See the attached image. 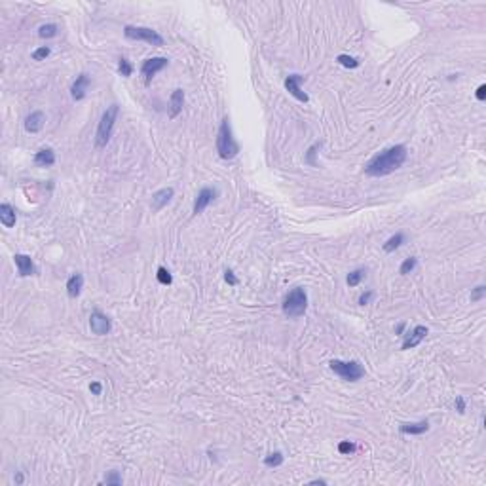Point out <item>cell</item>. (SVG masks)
<instances>
[{
  "mask_svg": "<svg viewBox=\"0 0 486 486\" xmlns=\"http://www.w3.org/2000/svg\"><path fill=\"white\" fill-rule=\"evenodd\" d=\"M216 152H218V156L222 160H234L235 156L239 154V144L234 139L232 126H230L228 118H224L220 127H218V133H216Z\"/></svg>",
  "mask_w": 486,
  "mask_h": 486,
  "instance_id": "cell-2",
  "label": "cell"
},
{
  "mask_svg": "<svg viewBox=\"0 0 486 486\" xmlns=\"http://www.w3.org/2000/svg\"><path fill=\"white\" fill-rule=\"evenodd\" d=\"M367 275V270H363V268H357V270L350 272L348 273V277H346V281H348V285L350 287H357L361 281H363V277Z\"/></svg>",
  "mask_w": 486,
  "mask_h": 486,
  "instance_id": "cell-22",
  "label": "cell"
},
{
  "mask_svg": "<svg viewBox=\"0 0 486 486\" xmlns=\"http://www.w3.org/2000/svg\"><path fill=\"white\" fill-rule=\"evenodd\" d=\"M342 67H346V69H357L359 67V61L355 59V57H350V55H338V59H336Z\"/></svg>",
  "mask_w": 486,
  "mask_h": 486,
  "instance_id": "cell-27",
  "label": "cell"
},
{
  "mask_svg": "<svg viewBox=\"0 0 486 486\" xmlns=\"http://www.w3.org/2000/svg\"><path fill=\"white\" fill-rule=\"evenodd\" d=\"M35 163L38 167H50L55 163V152L52 148H40L35 154Z\"/></svg>",
  "mask_w": 486,
  "mask_h": 486,
  "instance_id": "cell-20",
  "label": "cell"
},
{
  "mask_svg": "<svg viewBox=\"0 0 486 486\" xmlns=\"http://www.w3.org/2000/svg\"><path fill=\"white\" fill-rule=\"evenodd\" d=\"M477 99L479 101H485L486 99V86L483 84V86H479V90H477Z\"/></svg>",
  "mask_w": 486,
  "mask_h": 486,
  "instance_id": "cell-38",
  "label": "cell"
},
{
  "mask_svg": "<svg viewBox=\"0 0 486 486\" xmlns=\"http://www.w3.org/2000/svg\"><path fill=\"white\" fill-rule=\"evenodd\" d=\"M124 35L129 40H143V42H148L152 46H163V38L158 31L154 29H148V27H131V25H126L124 27Z\"/></svg>",
  "mask_w": 486,
  "mask_h": 486,
  "instance_id": "cell-6",
  "label": "cell"
},
{
  "mask_svg": "<svg viewBox=\"0 0 486 486\" xmlns=\"http://www.w3.org/2000/svg\"><path fill=\"white\" fill-rule=\"evenodd\" d=\"M156 277H158V281H160L162 285H171V281H173V277H171V272L167 270V268H163V266H160V268H158V273H156Z\"/></svg>",
  "mask_w": 486,
  "mask_h": 486,
  "instance_id": "cell-29",
  "label": "cell"
},
{
  "mask_svg": "<svg viewBox=\"0 0 486 486\" xmlns=\"http://www.w3.org/2000/svg\"><path fill=\"white\" fill-rule=\"evenodd\" d=\"M399 431L403 435H424L429 431V422L422 420V422H412V424H401Z\"/></svg>",
  "mask_w": 486,
  "mask_h": 486,
  "instance_id": "cell-15",
  "label": "cell"
},
{
  "mask_svg": "<svg viewBox=\"0 0 486 486\" xmlns=\"http://www.w3.org/2000/svg\"><path fill=\"white\" fill-rule=\"evenodd\" d=\"M486 294V287L485 285H479V287L473 289V292H471V300L473 302H479V300H483Z\"/></svg>",
  "mask_w": 486,
  "mask_h": 486,
  "instance_id": "cell-30",
  "label": "cell"
},
{
  "mask_svg": "<svg viewBox=\"0 0 486 486\" xmlns=\"http://www.w3.org/2000/svg\"><path fill=\"white\" fill-rule=\"evenodd\" d=\"M456 408H458V412L460 414H464L466 412V401H464V397H456Z\"/></svg>",
  "mask_w": 486,
  "mask_h": 486,
  "instance_id": "cell-37",
  "label": "cell"
},
{
  "mask_svg": "<svg viewBox=\"0 0 486 486\" xmlns=\"http://www.w3.org/2000/svg\"><path fill=\"white\" fill-rule=\"evenodd\" d=\"M408 158V148L405 144H395L386 148L384 152L370 158L365 165V175L369 177H388L393 171L401 169Z\"/></svg>",
  "mask_w": 486,
  "mask_h": 486,
  "instance_id": "cell-1",
  "label": "cell"
},
{
  "mask_svg": "<svg viewBox=\"0 0 486 486\" xmlns=\"http://www.w3.org/2000/svg\"><path fill=\"white\" fill-rule=\"evenodd\" d=\"M321 146V143H315L310 150H308V154H306V162L310 163V165H315V160H313V156H315V150Z\"/></svg>",
  "mask_w": 486,
  "mask_h": 486,
  "instance_id": "cell-33",
  "label": "cell"
},
{
  "mask_svg": "<svg viewBox=\"0 0 486 486\" xmlns=\"http://www.w3.org/2000/svg\"><path fill=\"white\" fill-rule=\"evenodd\" d=\"M50 52H52V50H50L48 46H42V48H38V50L33 52V59H35V61H42V59H46V57L50 55Z\"/></svg>",
  "mask_w": 486,
  "mask_h": 486,
  "instance_id": "cell-31",
  "label": "cell"
},
{
  "mask_svg": "<svg viewBox=\"0 0 486 486\" xmlns=\"http://www.w3.org/2000/svg\"><path fill=\"white\" fill-rule=\"evenodd\" d=\"M116 120H118V105H110V107L103 112V116H101V120H99V126H97V133H95V144H97L99 148L107 146V143L110 141Z\"/></svg>",
  "mask_w": 486,
  "mask_h": 486,
  "instance_id": "cell-4",
  "label": "cell"
},
{
  "mask_svg": "<svg viewBox=\"0 0 486 486\" xmlns=\"http://www.w3.org/2000/svg\"><path fill=\"white\" fill-rule=\"evenodd\" d=\"M103 483L107 486H120L122 485V475L118 471H108L103 479Z\"/></svg>",
  "mask_w": 486,
  "mask_h": 486,
  "instance_id": "cell-26",
  "label": "cell"
},
{
  "mask_svg": "<svg viewBox=\"0 0 486 486\" xmlns=\"http://www.w3.org/2000/svg\"><path fill=\"white\" fill-rule=\"evenodd\" d=\"M44 122H46L44 112L35 110V112H31V114L27 116V120H25V129H27L29 133H38V131L44 127Z\"/></svg>",
  "mask_w": 486,
  "mask_h": 486,
  "instance_id": "cell-16",
  "label": "cell"
},
{
  "mask_svg": "<svg viewBox=\"0 0 486 486\" xmlns=\"http://www.w3.org/2000/svg\"><path fill=\"white\" fill-rule=\"evenodd\" d=\"M173 196H175V190H173L171 186H167V188H162V190L154 192V194H152V199H150V207H152V211H162L163 207L171 201Z\"/></svg>",
  "mask_w": 486,
  "mask_h": 486,
  "instance_id": "cell-13",
  "label": "cell"
},
{
  "mask_svg": "<svg viewBox=\"0 0 486 486\" xmlns=\"http://www.w3.org/2000/svg\"><path fill=\"white\" fill-rule=\"evenodd\" d=\"M14 262H16V266H18V272L21 277H27V275H35L36 273V268L35 264H33V258L29 256V254H21L18 253L16 256H14Z\"/></svg>",
  "mask_w": 486,
  "mask_h": 486,
  "instance_id": "cell-14",
  "label": "cell"
},
{
  "mask_svg": "<svg viewBox=\"0 0 486 486\" xmlns=\"http://www.w3.org/2000/svg\"><path fill=\"white\" fill-rule=\"evenodd\" d=\"M167 63H169L167 57H150V59H146L143 63V67H141V74L144 76L146 84H148L158 72L163 71V69L167 67Z\"/></svg>",
  "mask_w": 486,
  "mask_h": 486,
  "instance_id": "cell-8",
  "label": "cell"
},
{
  "mask_svg": "<svg viewBox=\"0 0 486 486\" xmlns=\"http://www.w3.org/2000/svg\"><path fill=\"white\" fill-rule=\"evenodd\" d=\"M82 287H84V275L82 273H72L71 277H69V281H67V292H69V296L71 298H76V296H80V292H82Z\"/></svg>",
  "mask_w": 486,
  "mask_h": 486,
  "instance_id": "cell-18",
  "label": "cell"
},
{
  "mask_svg": "<svg viewBox=\"0 0 486 486\" xmlns=\"http://www.w3.org/2000/svg\"><path fill=\"white\" fill-rule=\"evenodd\" d=\"M224 279H226V283H228V285H232V287H235V285L239 283V281H237V277L234 275V272H232V270H226V272H224Z\"/></svg>",
  "mask_w": 486,
  "mask_h": 486,
  "instance_id": "cell-35",
  "label": "cell"
},
{
  "mask_svg": "<svg viewBox=\"0 0 486 486\" xmlns=\"http://www.w3.org/2000/svg\"><path fill=\"white\" fill-rule=\"evenodd\" d=\"M90 84H91V80H90V76H88L86 72L78 74V76H76V80L72 82V86H71L72 99H74V101H82V99L86 97V93H88Z\"/></svg>",
  "mask_w": 486,
  "mask_h": 486,
  "instance_id": "cell-11",
  "label": "cell"
},
{
  "mask_svg": "<svg viewBox=\"0 0 486 486\" xmlns=\"http://www.w3.org/2000/svg\"><path fill=\"white\" fill-rule=\"evenodd\" d=\"M283 464V454L281 452H272V454H268L266 458H264V466L266 467H279Z\"/></svg>",
  "mask_w": 486,
  "mask_h": 486,
  "instance_id": "cell-23",
  "label": "cell"
},
{
  "mask_svg": "<svg viewBox=\"0 0 486 486\" xmlns=\"http://www.w3.org/2000/svg\"><path fill=\"white\" fill-rule=\"evenodd\" d=\"M311 485H327V481L325 479H315V481H311Z\"/></svg>",
  "mask_w": 486,
  "mask_h": 486,
  "instance_id": "cell-39",
  "label": "cell"
},
{
  "mask_svg": "<svg viewBox=\"0 0 486 486\" xmlns=\"http://www.w3.org/2000/svg\"><path fill=\"white\" fill-rule=\"evenodd\" d=\"M405 243V235L403 234H395V235H391L386 243H384V251L386 253H393L395 249H399L401 245Z\"/></svg>",
  "mask_w": 486,
  "mask_h": 486,
  "instance_id": "cell-21",
  "label": "cell"
},
{
  "mask_svg": "<svg viewBox=\"0 0 486 486\" xmlns=\"http://www.w3.org/2000/svg\"><path fill=\"white\" fill-rule=\"evenodd\" d=\"M118 72H120L124 78H129V76L133 74V65H131V61L126 59V57H120V59H118Z\"/></svg>",
  "mask_w": 486,
  "mask_h": 486,
  "instance_id": "cell-24",
  "label": "cell"
},
{
  "mask_svg": "<svg viewBox=\"0 0 486 486\" xmlns=\"http://www.w3.org/2000/svg\"><path fill=\"white\" fill-rule=\"evenodd\" d=\"M90 391L93 395H101V391H103V386H101V382H91L90 384Z\"/></svg>",
  "mask_w": 486,
  "mask_h": 486,
  "instance_id": "cell-36",
  "label": "cell"
},
{
  "mask_svg": "<svg viewBox=\"0 0 486 486\" xmlns=\"http://www.w3.org/2000/svg\"><path fill=\"white\" fill-rule=\"evenodd\" d=\"M184 107V91L175 90L169 97V118H177Z\"/></svg>",
  "mask_w": 486,
  "mask_h": 486,
  "instance_id": "cell-17",
  "label": "cell"
},
{
  "mask_svg": "<svg viewBox=\"0 0 486 486\" xmlns=\"http://www.w3.org/2000/svg\"><path fill=\"white\" fill-rule=\"evenodd\" d=\"M338 452H340V454H351V452H355V445L350 443V441H342V443L338 445Z\"/></svg>",
  "mask_w": 486,
  "mask_h": 486,
  "instance_id": "cell-32",
  "label": "cell"
},
{
  "mask_svg": "<svg viewBox=\"0 0 486 486\" xmlns=\"http://www.w3.org/2000/svg\"><path fill=\"white\" fill-rule=\"evenodd\" d=\"M308 310V294L302 287L292 289L283 300V313L289 319H298Z\"/></svg>",
  "mask_w": 486,
  "mask_h": 486,
  "instance_id": "cell-3",
  "label": "cell"
},
{
  "mask_svg": "<svg viewBox=\"0 0 486 486\" xmlns=\"http://www.w3.org/2000/svg\"><path fill=\"white\" fill-rule=\"evenodd\" d=\"M90 329L93 334H97V336H105L110 332V329H112V323H110V319H108L107 315L101 311V310H93L90 315Z\"/></svg>",
  "mask_w": 486,
  "mask_h": 486,
  "instance_id": "cell-7",
  "label": "cell"
},
{
  "mask_svg": "<svg viewBox=\"0 0 486 486\" xmlns=\"http://www.w3.org/2000/svg\"><path fill=\"white\" fill-rule=\"evenodd\" d=\"M302 80H304V76H300V74H291L287 76V80H285V90L296 99V101H300V103H308L310 101V97H308L306 93L302 91L300 88V84H302Z\"/></svg>",
  "mask_w": 486,
  "mask_h": 486,
  "instance_id": "cell-10",
  "label": "cell"
},
{
  "mask_svg": "<svg viewBox=\"0 0 486 486\" xmlns=\"http://www.w3.org/2000/svg\"><path fill=\"white\" fill-rule=\"evenodd\" d=\"M372 298H374V292H372V291H367V292H363V294L359 296V304L361 306H367Z\"/></svg>",
  "mask_w": 486,
  "mask_h": 486,
  "instance_id": "cell-34",
  "label": "cell"
},
{
  "mask_svg": "<svg viewBox=\"0 0 486 486\" xmlns=\"http://www.w3.org/2000/svg\"><path fill=\"white\" fill-rule=\"evenodd\" d=\"M329 367H330V370L334 374H338L346 382H357V380H361L365 376V369H363V365H361L359 361L334 359L329 363Z\"/></svg>",
  "mask_w": 486,
  "mask_h": 486,
  "instance_id": "cell-5",
  "label": "cell"
},
{
  "mask_svg": "<svg viewBox=\"0 0 486 486\" xmlns=\"http://www.w3.org/2000/svg\"><path fill=\"white\" fill-rule=\"evenodd\" d=\"M16 483H18V485H19V483H23V475H21V473H19L18 477H16Z\"/></svg>",
  "mask_w": 486,
  "mask_h": 486,
  "instance_id": "cell-40",
  "label": "cell"
},
{
  "mask_svg": "<svg viewBox=\"0 0 486 486\" xmlns=\"http://www.w3.org/2000/svg\"><path fill=\"white\" fill-rule=\"evenodd\" d=\"M38 36H40V38H54V36H57V25H54V23L42 25V27L38 29Z\"/></svg>",
  "mask_w": 486,
  "mask_h": 486,
  "instance_id": "cell-25",
  "label": "cell"
},
{
  "mask_svg": "<svg viewBox=\"0 0 486 486\" xmlns=\"http://www.w3.org/2000/svg\"><path fill=\"white\" fill-rule=\"evenodd\" d=\"M16 209L10 205V203H2L0 205V222L6 226V228H14L16 226Z\"/></svg>",
  "mask_w": 486,
  "mask_h": 486,
  "instance_id": "cell-19",
  "label": "cell"
},
{
  "mask_svg": "<svg viewBox=\"0 0 486 486\" xmlns=\"http://www.w3.org/2000/svg\"><path fill=\"white\" fill-rule=\"evenodd\" d=\"M218 196V190L213 188V186H205V188H201L198 192V196L194 199V209H192V213L194 215H199V213H203L205 209H207V205L213 201V199Z\"/></svg>",
  "mask_w": 486,
  "mask_h": 486,
  "instance_id": "cell-9",
  "label": "cell"
},
{
  "mask_svg": "<svg viewBox=\"0 0 486 486\" xmlns=\"http://www.w3.org/2000/svg\"><path fill=\"white\" fill-rule=\"evenodd\" d=\"M416 264H418V258L416 256H410V258H407L403 264H401V268H399V273H403V275H407V273H410V272L416 268Z\"/></svg>",
  "mask_w": 486,
  "mask_h": 486,
  "instance_id": "cell-28",
  "label": "cell"
},
{
  "mask_svg": "<svg viewBox=\"0 0 486 486\" xmlns=\"http://www.w3.org/2000/svg\"><path fill=\"white\" fill-rule=\"evenodd\" d=\"M428 327H424V325H418L414 327L408 334H405V342H403V350H412L416 346H420L422 340L428 336Z\"/></svg>",
  "mask_w": 486,
  "mask_h": 486,
  "instance_id": "cell-12",
  "label": "cell"
}]
</instances>
